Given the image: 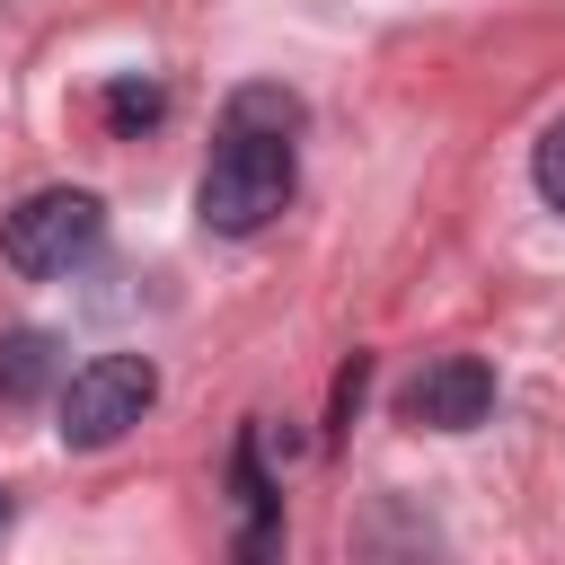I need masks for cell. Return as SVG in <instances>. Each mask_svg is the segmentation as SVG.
<instances>
[{"label": "cell", "instance_id": "ba28073f", "mask_svg": "<svg viewBox=\"0 0 565 565\" xmlns=\"http://www.w3.org/2000/svg\"><path fill=\"white\" fill-rule=\"evenodd\" d=\"M530 177H539V194H547V203L565 212V115H556V124L539 132V150H530Z\"/></svg>", "mask_w": 565, "mask_h": 565}, {"label": "cell", "instance_id": "6da1fadb", "mask_svg": "<svg viewBox=\"0 0 565 565\" xmlns=\"http://www.w3.org/2000/svg\"><path fill=\"white\" fill-rule=\"evenodd\" d=\"M203 230L221 238H247L265 230L282 203H291V132H247V124H221V150L203 168Z\"/></svg>", "mask_w": 565, "mask_h": 565}, {"label": "cell", "instance_id": "30bf717a", "mask_svg": "<svg viewBox=\"0 0 565 565\" xmlns=\"http://www.w3.org/2000/svg\"><path fill=\"white\" fill-rule=\"evenodd\" d=\"M0 512H9V494H0Z\"/></svg>", "mask_w": 565, "mask_h": 565}, {"label": "cell", "instance_id": "277c9868", "mask_svg": "<svg viewBox=\"0 0 565 565\" xmlns=\"http://www.w3.org/2000/svg\"><path fill=\"white\" fill-rule=\"evenodd\" d=\"M406 424H433V433H468V424H486L494 415V371L477 362V353H441V362H424L415 380H406Z\"/></svg>", "mask_w": 565, "mask_h": 565}, {"label": "cell", "instance_id": "9c48e42d", "mask_svg": "<svg viewBox=\"0 0 565 565\" xmlns=\"http://www.w3.org/2000/svg\"><path fill=\"white\" fill-rule=\"evenodd\" d=\"M362 380H371V362L353 353V362H344V380H335V433L353 424V406H362Z\"/></svg>", "mask_w": 565, "mask_h": 565}, {"label": "cell", "instance_id": "5b68a950", "mask_svg": "<svg viewBox=\"0 0 565 565\" xmlns=\"http://www.w3.org/2000/svg\"><path fill=\"white\" fill-rule=\"evenodd\" d=\"M62 380V344L44 327H9L0 335V406H35Z\"/></svg>", "mask_w": 565, "mask_h": 565}, {"label": "cell", "instance_id": "8992f818", "mask_svg": "<svg viewBox=\"0 0 565 565\" xmlns=\"http://www.w3.org/2000/svg\"><path fill=\"white\" fill-rule=\"evenodd\" d=\"M221 124H247V132H300V97L291 88H274V79H247L238 97H230V115Z\"/></svg>", "mask_w": 565, "mask_h": 565}, {"label": "cell", "instance_id": "52a82bcc", "mask_svg": "<svg viewBox=\"0 0 565 565\" xmlns=\"http://www.w3.org/2000/svg\"><path fill=\"white\" fill-rule=\"evenodd\" d=\"M159 115H168V88H159V79H115V88H106V124H115V132H141V124H159Z\"/></svg>", "mask_w": 565, "mask_h": 565}, {"label": "cell", "instance_id": "7a4b0ae2", "mask_svg": "<svg viewBox=\"0 0 565 565\" xmlns=\"http://www.w3.org/2000/svg\"><path fill=\"white\" fill-rule=\"evenodd\" d=\"M97 238H106V203L88 194V185H44V194H26L18 212H9V230H0V256L18 265V274H71V265H88L97 256Z\"/></svg>", "mask_w": 565, "mask_h": 565}, {"label": "cell", "instance_id": "3957f363", "mask_svg": "<svg viewBox=\"0 0 565 565\" xmlns=\"http://www.w3.org/2000/svg\"><path fill=\"white\" fill-rule=\"evenodd\" d=\"M150 397H159L150 353H97V362H79L71 388H62V441H71V450H115V441L150 415Z\"/></svg>", "mask_w": 565, "mask_h": 565}]
</instances>
